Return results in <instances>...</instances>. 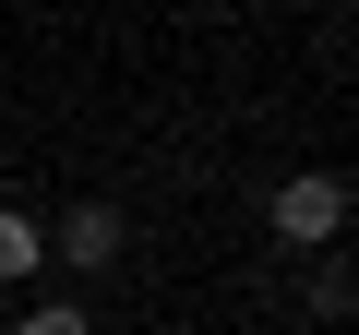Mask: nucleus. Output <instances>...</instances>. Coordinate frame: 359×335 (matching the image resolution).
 Returning <instances> with one entry per match:
<instances>
[{
  "label": "nucleus",
  "mask_w": 359,
  "mask_h": 335,
  "mask_svg": "<svg viewBox=\"0 0 359 335\" xmlns=\"http://www.w3.org/2000/svg\"><path fill=\"white\" fill-rule=\"evenodd\" d=\"M60 252H72V264H108V252H120V216H108V204L60 216Z\"/></svg>",
  "instance_id": "f03ea898"
},
{
  "label": "nucleus",
  "mask_w": 359,
  "mask_h": 335,
  "mask_svg": "<svg viewBox=\"0 0 359 335\" xmlns=\"http://www.w3.org/2000/svg\"><path fill=\"white\" fill-rule=\"evenodd\" d=\"M36 252H48V240H36L25 216H0V287H13V275H36Z\"/></svg>",
  "instance_id": "7ed1b4c3"
},
{
  "label": "nucleus",
  "mask_w": 359,
  "mask_h": 335,
  "mask_svg": "<svg viewBox=\"0 0 359 335\" xmlns=\"http://www.w3.org/2000/svg\"><path fill=\"white\" fill-rule=\"evenodd\" d=\"M335 228H347V180L335 168H299L276 192V240H335Z\"/></svg>",
  "instance_id": "f257e3e1"
},
{
  "label": "nucleus",
  "mask_w": 359,
  "mask_h": 335,
  "mask_svg": "<svg viewBox=\"0 0 359 335\" xmlns=\"http://www.w3.org/2000/svg\"><path fill=\"white\" fill-rule=\"evenodd\" d=\"M13 335H84V311H25Z\"/></svg>",
  "instance_id": "20e7f679"
}]
</instances>
